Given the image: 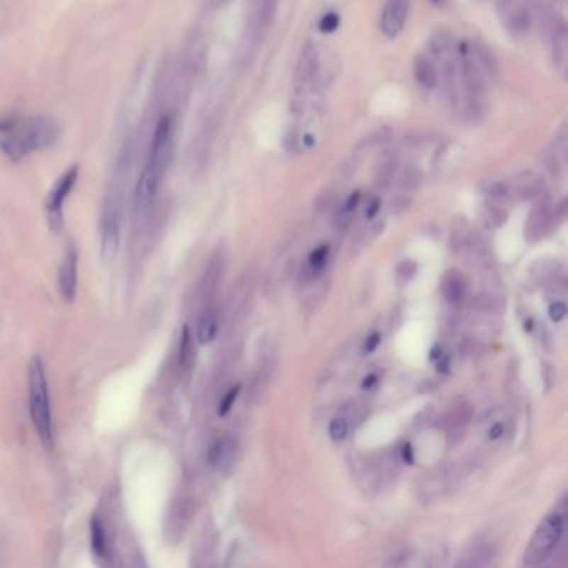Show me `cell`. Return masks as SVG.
Here are the masks:
<instances>
[{"mask_svg":"<svg viewBox=\"0 0 568 568\" xmlns=\"http://www.w3.org/2000/svg\"><path fill=\"white\" fill-rule=\"evenodd\" d=\"M12 127L16 130L7 133V137L0 142V147L13 162H21L30 152L52 145L59 135L55 123L42 117L28 118L18 126L12 122Z\"/></svg>","mask_w":568,"mask_h":568,"instance_id":"obj_1","label":"cell"},{"mask_svg":"<svg viewBox=\"0 0 568 568\" xmlns=\"http://www.w3.org/2000/svg\"><path fill=\"white\" fill-rule=\"evenodd\" d=\"M28 402H30V417L37 435H39L42 445L50 450L54 445L52 410L44 362L39 357H33L28 364Z\"/></svg>","mask_w":568,"mask_h":568,"instance_id":"obj_2","label":"cell"},{"mask_svg":"<svg viewBox=\"0 0 568 568\" xmlns=\"http://www.w3.org/2000/svg\"><path fill=\"white\" fill-rule=\"evenodd\" d=\"M565 518L560 513H550L543 522L538 525L537 532L530 538V543L525 550L523 563L527 567H537L552 557L558 542H560Z\"/></svg>","mask_w":568,"mask_h":568,"instance_id":"obj_3","label":"cell"},{"mask_svg":"<svg viewBox=\"0 0 568 568\" xmlns=\"http://www.w3.org/2000/svg\"><path fill=\"white\" fill-rule=\"evenodd\" d=\"M79 177V165L70 167L64 175L60 177L59 182L54 185L52 192L47 199V217H49L50 228L54 233H59L64 225V216H62V208H64L65 199L72 192L75 182Z\"/></svg>","mask_w":568,"mask_h":568,"instance_id":"obj_4","label":"cell"},{"mask_svg":"<svg viewBox=\"0 0 568 568\" xmlns=\"http://www.w3.org/2000/svg\"><path fill=\"white\" fill-rule=\"evenodd\" d=\"M160 167L162 164H159V162L147 160V165L142 170L135 190V205L138 212H145L154 202L157 189H159Z\"/></svg>","mask_w":568,"mask_h":568,"instance_id":"obj_5","label":"cell"},{"mask_svg":"<svg viewBox=\"0 0 568 568\" xmlns=\"http://www.w3.org/2000/svg\"><path fill=\"white\" fill-rule=\"evenodd\" d=\"M77 248L74 245L67 247V252L59 270V289L65 302H74L75 292H77Z\"/></svg>","mask_w":568,"mask_h":568,"instance_id":"obj_6","label":"cell"},{"mask_svg":"<svg viewBox=\"0 0 568 568\" xmlns=\"http://www.w3.org/2000/svg\"><path fill=\"white\" fill-rule=\"evenodd\" d=\"M408 16V0H386L380 17V30L386 37H397L403 30Z\"/></svg>","mask_w":568,"mask_h":568,"instance_id":"obj_7","label":"cell"},{"mask_svg":"<svg viewBox=\"0 0 568 568\" xmlns=\"http://www.w3.org/2000/svg\"><path fill=\"white\" fill-rule=\"evenodd\" d=\"M121 247V217L117 210H108L102 223V243H100V254L104 262H112L118 254Z\"/></svg>","mask_w":568,"mask_h":568,"instance_id":"obj_8","label":"cell"},{"mask_svg":"<svg viewBox=\"0 0 568 568\" xmlns=\"http://www.w3.org/2000/svg\"><path fill=\"white\" fill-rule=\"evenodd\" d=\"M318 67V57L315 47L307 45L300 57L299 67H297V87L305 90L310 84L313 82L315 75H317Z\"/></svg>","mask_w":568,"mask_h":568,"instance_id":"obj_9","label":"cell"},{"mask_svg":"<svg viewBox=\"0 0 568 568\" xmlns=\"http://www.w3.org/2000/svg\"><path fill=\"white\" fill-rule=\"evenodd\" d=\"M233 452H235V443L230 437L217 438L212 445L208 447L207 452V462L213 469H222L223 465L232 460Z\"/></svg>","mask_w":568,"mask_h":568,"instance_id":"obj_10","label":"cell"},{"mask_svg":"<svg viewBox=\"0 0 568 568\" xmlns=\"http://www.w3.org/2000/svg\"><path fill=\"white\" fill-rule=\"evenodd\" d=\"M169 137H170V118L169 117H162L159 123H157V128L154 132V140H152L150 145V155L149 160L159 162L162 164L164 160V154L167 150V145H169Z\"/></svg>","mask_w":568,"mask_h":568,"instance_id":"obj_11","label":"cell"},{"mask_svg":"<svg viewBox=\"0 0 568 568\" xmlns=\"http://www.w3.org/2000/svg\"><path fill=\"white\" fill-rule=\"evenodd\" d=\"M413 75L415 80H417L420 87L423 89H435L438 75H437V67L433 62L425 55H418L415 59L413 64Z\"/></svg>","mask_w":568,"mask_h":568,"instance_id":"obj_12","label":"cell"},{"mask_svg":"<svg viewBox=\"0 0 568 568\" xmlns=\"http://www.w3.org/2000/svg\"><path fill=\"white\" fill-rule=\"evenodd\" d=\"M90 542H92V552L94 557L97 558L100 563L108 560V538L105 533L104 523L100 518L94 517L92 523H90Z\"/></svg>","mask_w":568,"mask_h":568,"instance_id":"obj_13","label":"cell"},{"mask_svg":"<svg viewBox=\"0 0 568 568\" xmlns=\"http://www.w3.org/2000/svg\"><path fill=\"white\" fill-rule=\"evenodd\" d=\"M217 327H218V318L217 313L213 310H207L200 321L197 323V338L202 345H207L216 338L217 335Z\"/></svg>","mask_w":568,"mask_h":568,"instance_id":"obj_14","label":"cell"},{"mask_svg":"<svg viewBox=\"0 0 568 568\" xmlns=\"http://www.w3.org/2000/svg\"><path fill=\"white\" fill-rule=\"evenodd\" d=\"M548 223V212L545 207H537L527 222V237H540Z\"/></svg>","mask_w":568,"mask_h":568,"instance_id":"obj_15","label":"cell"},{"mask_svg":"<svg viewBox=\"0 0 568 568\" xmlns=\"http://www.w3.org/2000/svg\"><path fill=\"white\" fill-rule=\"evenodd\" d=\"M508 28L513 33H525L530 28V13L527 9L517 7L513 9L508 17Z\"/></svg>","mask_w":568,"mask_h":568,"instance_id":"obj_16","label":"cell"},{"mask_svg":"<svg viewBox=\"0 0 568 568\" xmlns=\"http://www.w3.org/2000/svg\"><path fill=\"white\" fill-rule=\"evenodd\" d=\"M443 294H445V299L450 300V302H458L462 299V295H464V282H462L460 277L447 274Z\"/></svg>","mask_w":568,"mask_h":568,"instance_id":"obj_17","label":"cell"},{"mask_svg":"<svg viewBox=\"0 0 568 568\" xmlns=\"http://www.w3.org/2000/svg\"><path fill=\"white\" fill-rule=\"evenodd\" d=\"M395 170H397V162H395V160H385L384 164L380 165L379 172H377V179H375L377 185H379L380 189H385L386 185L392 182V179L395 175Z\"/></svg>","mask_w":568,"mask_h":568,"instance_id":"obj_18","label":"cell"},{"mask_svg":"<svg viewBox=\"0 0 568 568\" xmlns=\"http://www.w3.org/2000/svg\"><path fill=\"white\" fill-rule=\"evenodd\" d=\"M327 257H328V245H322V247L315 248L312 254H310L308 267L313 270V274L315 272H321L323 269V265H325V262H327Z\"/></svg>","mask_w":568,"mask_h":568,"instance_id":"obj_19","label":"cell"},{"mask_svg":"<svg viewBox=\"0 0 568 568\" xmlns=\"http://www.w3.org/2000/svg\"><path fill=\"white\" fill-rule=\"evenodd\" d=\"M328 432H330V438L333 442H342L348 433L347 420L342 417L333 418L330 422V428H328Z\"/></svg>","mask_w":568,"mask_h":568,"instance_id":"obj_20","label":"cell"},{"mask_svg":"<svg viewBox=\"0 0 568 568\" xmlns=\"http://www.w3.org/2000/svg\"><path fill=\"white\" fill-rule=\"evenodd\" d=\"M430 49H432L433 54L443 55L448 49H450V37H448L447 33H442V32L435 33V35L432 37Z\"/></svg>","mask_w":568,"mask_h":568,"instance_id":"obj_21","label":"cell"},{"mask_svg":"<svg viewBox=\"0 0 568 568\" xmlns=\"http://www.w3.org/2000/svg\"><path fill=\"white\" fill-rule=\"evenodd\" d=\"M238 392H240V385L232 386V389L225 394V397L222 399L221 405H218V415H221V417H223V415H227L228 412H230L233 402H235L238 397Z\"/></svg>","mask_w":568,"mask_h":568,"instance_id":"obj_22","label":"cell"},{"mask_svg":"<svg viewBox=\"0 0 568 568\" xmlns=\"http://www.w3.org/2000/svg\"><path fill=\"white\" fill-rule=\"evenodd\" d=\"M190 353H192V337H190L189 327L185 325L182 330V343H180V362H182V365L189 364Z\"/></svg>","mask_w":568,"mask_h":568,"instance_id":"obj_23","label":"cell"},{"mask_svg":"<svg viewBox=\"0 0 568 568\" xmlns=\"http://www.w3.org/2000/svg\"><path fill=\"white\" fill-rule=\"evenodd\" d=\"M338 23H340V18H338L337 13L330 12V13H325V16L322 17L321 26H318V27H321V30L323 33H328V32L335 30V28L338 27Z\"/></svg>","mask_w":568,"mask_h":568,"instance_id":"obj_24","label":"cell"},{"mask_svg":"<svg viewBox=\"0 0 568 568\" xmlns=\"http://www.w3.org/2000/svg\"><path fill=\"white\" fill-rule=\"evenodd\" d=\"M418 180H420L418 170L413 169V167H408V169L405 170V174L402 175V182L400 184H402V187H405V189H413V187H417Z\"/></svg>","mask_w":568,"mask_h":568,"instance_id":"obj_25","label":"cell"},{"mask_svg":"<svg viewBox=\"0 0 568 568\" xmlns=\"http://www.w3.org/2000/svg\"><path fill=\"white\" fill-rule=\"evenodd\" d=\"M548 313H550V318L553 322H560L567 315V305L563 302L552 304L550 308H548Z\"/></svg>","mask_w":568,"mask_h":568,"instance_id":"obj_26","label":"cell"},{"mask_svg":"<svg viewBox=\"0 0 568 568\" xmlns=\"http://www.w3.org/2000/svg\"><path fill=\"white\" fill-rule=\"evenodd\" d=\"M415 272H417V265H415L412 260H405L403 264L399 267L397 274L399 277H403L405 280H410L415 275Z\"/></svg>","mask_w":568,"mask_h":568,"instance_id":"obj_27","label":"cell"},{"mask_svg":"<svg viewBox=\"0 0 568 568\" xmlns=\"http://www.w3.org/2000/svg\"><path fill=\"white\" fill-rule=\"evenodd\" d=\"M486 221L495 222V225H500L505 221V212L499 207H489L486 208Z\"/></svg>","mask_w":568,"mask_h":568,"instance_id":"obj_28","label":"cell"},{"mask_svg":"<svg viewBox=\"0 0 568 568\" xmlns=\"http://www.w3.org/2000/svg\"><path fill=\"white\" fill-rule=\"evenodd\" d=\"M379 343H380V333H379V332L372 333V335L365 340L364 352H365V353H372V352L375 350L377 347H379Z\"/></svg>","mask_w":568,"mask_h":568,"instance_id":"obj_29","label":"cell"},{"mask_svg":"<svg viewBox=\"0 0 568 568\" xmlns=\"http://www.w3.org/2000/svg\"><path fill=\"white\" fill-rule=\"evenodd\" d=\"M359 200H360V194L359 192H355V194H352L350 197H348V200H347V204H345V208L347 212H352L353 208L357 207V205H359Z\"/></svg>","mask_w":568,"mask_h":568,"instance_id":"obj_30","label":"cell"},{"mask_svg":"<svg viewBox=\"0 0 568 568\" xmlns=\"http://www.w3.org/2000/svg\"><path fill=\"white\" fill-rule=\"evenodd\" d=\"M448 367H450V359L447 355H442L440 359L437 360V369L440 374H448Z\"/></svg>","mask_w":568,"mask_h":568,"instance_id":"obj_31","label":"cell"},{"mask_svg":"<svg viewBox=\"0 0 568 568\" xmlns=\"http://www.w3.org/2000/svg\"><path fill=\"white\" fill-rule=\"evenodd\" d=\"M502 433H503V425L502 423H495L494 427L490 428V432H489L490 440H496V438L502 435Z\"/></svg>","mask_w":568,"mask_h":568,"instance_id":"obj_32","label":"cell"},{"mask_svg":"<svg viewBox=\"0 0 568 568\" xmlns=\"http://www.w3.org/2000/svg\"><path fill=\"white\" fill-rule=\"evenodd\" d=\"M402 457H403V462H407V464H413V452H412V447H410L408 443L403 447Z\"/></svg>","mask_w":568,"mask_h":568,"instance_id":"obj_33","label":"cell"},{"mask_svg":"<svg viewBox=\"0 0 568 568\" xmlns=\"http://www.w3.org/2000/svg\"><path fill=\"white\" fill-rule=\"evenodd\" d=\"M379 208H380V202H379V199H375L374 202H372V205L369 208H367V217L369 218H372L375 216L377 212H379Z\"/></svg>","mask_w":568,"mask_h":568,"instance_id":"obj_34","label":"cell"},{"mask_svg":"<svg viewBox=\"0 0 568 568\" xmlns=\"http://www.w3.org/2000/svg\"><path fill=\"white\" fill-rule=\"evenodd\" d=\"M375 382H377V375H375V374H370L369 377H365V379H364V384H362V386H364L365 390H367V389H372V386L375 385Z\"/></svg>","mask_w":568,"mask_h":568,"instance_id":"obj_35","label":"cell"},{"mask_svg":"<svg viewBox=\"0 0 568 568\" xmlns=\"http://www.w3.org/2000/svg\"><path fill=\"white\" fill-rule=\"evenodd\" d=\"M442 355H443V353H442V347H440V345L433 347V350L430 352V360H438Z\"/></svg>","mask_w":568,"mask_h":568,"instance_id":"obj_36","label":"cell"},{"mask_svg":"<svg viewBox=\"0 0 568 568\" xmlns=\"http://www.w3.org/2000/svg\"><path fill=\"white\" fill-rule=\"evenodd\" d=\"M533 321H528V322H525V332H532L533 330Z\"/></svg>","mask_w":568,"mask_h":568,"instance_id":"obj_37","label":"cell"}]
</instances>
